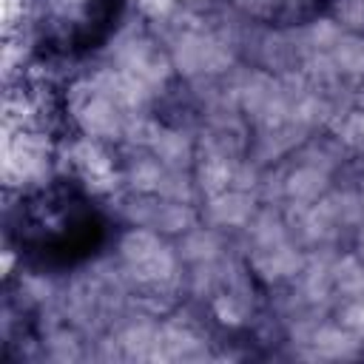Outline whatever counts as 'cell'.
Wrapping results in <instances>:
<instances>
[{"label":"cell","instance_id":"6da1fadb","mask_svg":"<svg viewBox=\"0 0 364 364\" xmlns=\"http://www.w3.org/2000/svg\"><path fill=\"white\" fill-rule=\"evenodd\" d=\"M338 63L347 68V71H358L361 65H364V46L361 43H344L341 48H338Z\"/></svg>","mask_w":364,"mask_h":364},{"label":"cell","instance_id":"7a4b0ae2","mask_svg":"<svg viewBox=\"0 0 364 364\" xmlns=\"http://www.w3.org/2000/svg\"><path fill=\"white\" fill-rule=\"evenodd\" d=\"M316 344H318L321 350H327V353H344L347 347H353V341H350L347 336H341V333H333V330L321 333V336L316 338Z\"/></svg>","mask_w":364,"mask_h":364},{"label":"cell","instance_id":"3957f363","mask_svg":"<svg viewBox=\"0 0 364 364\" xmlns=\"http://www.w3.org/2000/svg\"><path fill=\"white\" fill-rule=\"evenodd\" d=\"M139 182V188H154L159 182V168L154 162H142L134 168V185Z\"/></svg>","mask_w":364,"mask_h":364},{"label":"cell","instance_id":"277c9868","mask_svg":"<svg viewBox=\"0 0 364 364\" xmlns=\"http://www.w3.org/2000/svg\"><path fill=\"white\" fill-rule=\"evenodd\" d=\"M344 267H347V276H344V279L338 276V284H341L344 290H361V287H364V276H361V270H358L353 262H347Z\"/></svg>","mask_w":364,"mask_h":364},{"label":"cell","instance_id":"5b68a950","mask_svg":"<svg viewBox=\"0 0 364 364\" xmlns=\"http://www.w3.org/2000/svg\"><path fill=\"white\" fill-rule=\"evenodd\" d=\"M171 3H173V0H139L142 11H148L151 17H159V14H165V11L171 9Z\"/></svg>","mask_w":364,"mask_h":364},{"label":"cell","instance_id":"8992f818","mask_svg":"<svg viewBox=\"0 0 364 364\" xmlns=\"http://www.w3.org/2000/svg\"><path fill=\"white\" fill-rule=\"evenodd\" d=\"M347 318H350V324H355V327H361V330H364V304L353 307V310L347 313Z\"/></svg>","mask_w":364,"mask_h":364}]
</instances>
